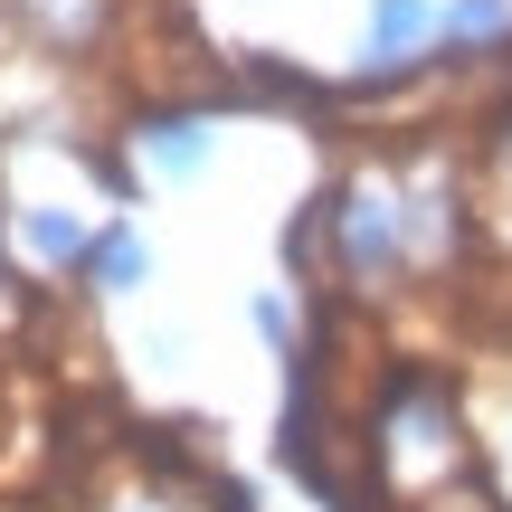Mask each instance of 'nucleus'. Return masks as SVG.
I'll list each match as a JSON object with an SVG mask.
<instances>
[{"label": "nucleus", "instance_id": "nucleus-3", "mask_svg": "<svg viewBox=\"0 0 512 512\" xmlns=\"http://www.w3.org/2000/svg\"><path fill=\"white\" fill-rule=\"evenodd\" d=\"M29 247H38V256H76V219H57V209H38V219H29Z\"/></svg>", "mask_w": 512, "mask_h": 512}, {"label": "nucleus", "instance_id": "nucleus-1", "mask_svg": "<svg viewBox=\"0 0 512 512\" xmlns=\"http://www.w3.org/2000/svg\"><path fill=\"white\" fill-rule=\"evenodd\" d=\"M95 275H105L114 294H133V285H143V238H133V228H114L105 256H95Z\"/></svg>", "mask_w": 512, "mask_h": 512}, {"label": "nucleus", "instance_id": "nucleus-4", "mask_svg": "<svg viewBox=\"0 0 512 512\" xmlns=\"http://www.w3.org/2000/svg\"><path fill=\"white\" fill-rule=\"evenodd\" d=\"M418 19H427V0H380V48H399Z\"/></svg>", "mask_w": 512, "mask_h": 512}, {"label": "nucleus", "instance_id": "nucleus-5", "mask_svg": "<svg viewBox=\"0 0 512 512\" xmlns=\"http://www.w3.org/2000/svg\"><path fill=\"white\" fill-rule=\"evenodd\" d=\"M351 256H389V219H370V209H361V219H351Z\"/></svg>", "mask_w": 512, "mask_h": 512}, {"label": "nucleus", "instance_id": "nucleus-2", "mask_svg": "<svg viewBox=\"0 0 512 512\" xmlns=\"http://www.w3.org/2000/svg\"><path fill=\"white\" fill-rule=\"evenodd\" d=\"M152 152H162L171 171H190L200 162V124H190V114H162V124H152Z\"/></svg>", "mask_w": 512, "mask_h": 512}]
</instances>
